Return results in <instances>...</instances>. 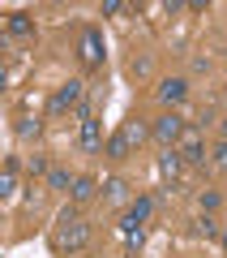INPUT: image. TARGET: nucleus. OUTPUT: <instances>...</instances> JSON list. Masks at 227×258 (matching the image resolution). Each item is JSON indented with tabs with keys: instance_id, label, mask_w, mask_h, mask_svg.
<instances>
[{
	"instance_id": "f257e3e1",
	"label": "nucleus",
	"mask_w": 227,
	"mask_h": 258,
	"mask_svg": "<svg viewBox=\"0 0 227 258\" xmlns=\"http://www.w3.org/2000/svg\"><path fill=\"white\" fill-rule=\"evenodd\" d=\"M52 245L60 249V254H77V249H86V245H90V224H86L77 211H64L60 220H56Z\"/></svg>"
},
{
	"instance_id": "f03ea898",
	"label": "nucleus",
	"mask_w": 227,
	"mask_h": 258,
	"mask_svg": "<svg viewBox=\"0 0 227 258\" xmlns=\"http://www.w3.org/2000/svg\"><path fill=\"white\" fill-rule=\"evenodd\" d=\"M184 129H189V125H184V116H176V112H167V116H159L155 125H150V134H155V138L163 142V147H176V142L184 138Z\"/></svg>"
},
{
	"instance_id": "7ed1b4c3",
	"label": "nucleus",
	"mask_w": 227,
	"mask_h": 258,
	"mask_svg": "<svg viewBox=\"0 0 227 258\" xmlns=\"http://www.w3.org/2000/svg\"><path fill=\"white\" fill-rule=\"evenodd\" d=\"M82 64L86 69H99L103 64V35L99 30H86L82 35Z\"/></svg>"
},
{
	"instance_id": "20e7f679",
	"label": "nucleus",
	"mask_w": 227,
	"mask_h": 258,
	"mask_svg": "<svg viewBox=\"0 0 227 258\" xmlns=\"http://www.w3.org/2000/svg\"><path fill=\"white\" fill-rule=\"evenodd\" d=\"M184 155V164H201L206 159V142H201V134L197 129H184V138H180V147H176Z\"/></svg>"
},
{
	"instance_id": "39448f33",
	"label": "nucleus",
	"mask_w": 227,
	"mask_h": 258,
	"mask_svg": "<svg viewBox=\"0 0 227 258\" xmlns=\"http://www.w3.org/2000/svg\"><path fill=\"white\" fill-rule=\"evenodd\" d=\"M103 147V134H99V120H94V112L90 108H82V151H99Z\"/></svg>"
},
{
	"instance_id": "423d86ee",
	"label": "nucleus",
	"mask_w": 227,
	"mask_h": 258,
	"mask_svg": "<svg viewBox=\"0 0 227 258\" xmlns=\"http://www.w3.org/2000/svg\"><path fill=\"white\" fill-rule=\"evenodd\" d=\"M77 99H82V82H64L60 91L52 95V112H64V108H73Z\"/></svg>"
},
{
	"instance_id": "0eeeda50",
	"label": "nucleus",
	"mask_w": 227,
	"mask_h": 258,
	"mask_svg": "<svg viewBox=\"0 0 227 258\" xmlns=\"http://www.w3.org/2000/svg\"><path fill=\"white\" fill-rule=\"evenodd\" d=\"M184 95H189V82H184V78H167V82H159V99H163V103H180Z\"/></svg>"
},
{
	"instance_id": "6e6552de",
	"label": "nucleus",
	"mask_w": 227,
	"mask_h": 258,
	"mask_svg": "<svg viewBox=\"0 0 227 258\" xmlns=\"http://www.w3.org/2000/svg\"><path fill=\"white\" fill-rule=\"evenodd\" d=\"M103 151H107V159H129V155H133V142H129L125 129H116V134L107 138V147H103Z\"/></svg>"
},
{
	"instance_id": "1a4fd4ad",
	"label": "nucleus",
	"mask_w": 227,
	"mask_h": 258,
	"mask_svg": "<svg viewBox=\"0 0 227 258\" xmlns=\"http://www.w3.org/2000/svg\"><path fill=\"white\" fill-rule=\"evenodd\" d=\"M142 237H146V232H142V220L125 215V220H120V241H125L129 249H137V245H142Z\"/></svg>"
},
{
	"instance_id": "9d476101",
	"label": "nucleus",
	"mask_w": 227,
	"mask_h": 258,
	"mask_svg": "<svg viewBox=\"0 0 227 258\" xmlns=\"http://www.w3.org/2000/svg\"><path fill=\"white\" fill-rule=\"evenodd\" d=\"M73 203H90L94 194H99V181H94V176H73Z\"/></svg>"
},
{
	"instance_id": "9b49d317",
	"label": "nucleus",
	"mask_w": 227,
	"mask_h": 258,
	"mask_svg": "<svg viewBox=\"0 0 227 258\" xmlns=\"http://www.w3.org/2000/svg\"><path fill=\"white\" fill-rule=\"evenodd\" d=\"M180 168H184V155H180L176 147H167V151H163V159H159V172L176 181V176H180Z\"/></svg>"
},
{
	"instance_id": "f8f14e48",
	"label": "nucleus",
	"mask_w": 227,
	"mask_h": 258,
	"mask_svg": "<svg viewBox=\"0 0 227 258\" xmlns=\"http://www.w3.org/2000/svg\"><path fill=\"white\" fill-rule=\"evenodd\" d=\"M120 129L129 134V142H133V147H142L146 138H155V134H150V125H142V120H125Z\"/></svg>"
},
{
	"instance_id": "ddd939ff",
	"label": "nucleus",
	"mask_w": 227,
	"mask_h": 258,
	"mask_svg": "<svg viewBox=\"0 0 227 258\" xmlns=\"http://www.w3.org/2000/svg\"><path fill=\"white\" fill-rule=\"evenodd\" d=\"M9 35H18V39H30V35H35V22H30L26 13H13V18H9Z\"/></svg>"
},
{
	"instance_id": "4468645a",
	"label": "nucleus",
	"mask_w": 227,
	"mask_h": 258,
	"mask_svg": "<svg viewBox=\"0 0 227 258\" xmlns=\"http://www.w3.org/2000/svg\"><path fill=\"white\" fill-rule=\"evenodd\" d=\"M47 181H52V189H73V181H69V172H64V168H52V172H47Z\"/></svg>"
},
{
	"instance_id": "2eb2a0df",
	"label": "nucleus",
	"mask_w": 227,
	"mask_h": 258,
	"mask_svg": "<svg viewBox=\"0 0 227 258\" xmlns=\"http://www.w3.org/2000/svg\"><path fill=\"white\" fill-rule=\"evenodd\" d=\"M150 211H155V203H150V198H137V203L129 207V215H133V220H146Z\"/></svg>"
},
{
	"instance_id": "dca6fc26",
	"label": "nucleus",
	"mask_w": 227,
	"mask_h": 258,
	"mask_svg": "<svg viewBox=\"0 0 227 258\" xmlns=\"http://www.w3.org/2000/svg\"><path fill=\"white\" fill-rule=\"evenodd\" d=\"M103 189H107V198H125V189H129V185L120 181V176H111V181L103 185Z\"/></svg>"
},
{
	"instance_id": "f3484780",
	"label": "nucleus",
	"mask_w": 227,
	"mask_h": 258,
	"mask_svg": "<svg viewBox=\"0 0 227 258\" xmlns=\"http://www.w3.org/2000/svg\"><path fill=\"white\" fill-rule=\"evenodd\" d=\"M125 9H129L125 0H107V5H103V13H107V18H120V13H125Z\"/></svg>"
},
{
	"instance_id": "a211bd4d",
	"label": "nucleus",
	"mask_w": 227,
	"mask_h": 258,
	"mask_svg": "<svg viewBox=\"0 0 227 258\" xmlns=\"http://www.w3.org/2000/svg\"><path fill=\"white\" fill-rule=\"evenodd\" d=\"M214 164H218V168H227V138L214 147Z\"/></svg>"
},
{
	"instance_id": "6ab92c4d",
	"label": "nucleus",
	"mask_w": 227,
	"mask_h": 258,
	"mask_svg": "<svg viewBox=\"0 0 227 258\" xmlns=\"http://www.w3.org/2000/svg\"><path fill=\"white\" fill-rule=\"evenodd\" d=\"M39 172H47V159H43V155L30 159V176H39Z\"/></svg>"
},
{
	"instance_id": "aec40b11",
	"label": "nucleus",
	"mask_w": 227,
	"mask_h": 258,
	"mask_svg": "<svg viewBox=\"0 0 227 258\" xmlns=\"http://www.w3.org/2000/svg\"><path fill=\"white\" fill-rule=\"evenodd\" d=\"M0 194H13V168H9L5 176H0Z\"/></svg>"
},
{
	"instance_id": "412c9836",
	"label": "nucleus",
	"mask_w": 227,
	"mask_h": 258,
	"mask_svg": "<svg viewBox=\"0 0 227 258\" xmlns=\"http://www.w3.org/2000/svg\"><path fill=\"white\" fill-rule=\"evenodd\" d=\"M223 245H227V232H223Z\"/></svg>"
},
{
	"instance_id": "4be33fe9",
	"label": "nucleus",
	"mask_w": 227,
	"mask_h": 258,
	"mask_svg": "<svg viewBox=\"0 0 227 258\" xmlns=\"http://www.w3.org/2000/svg\"><path fill=\"white\" fill-rule=\"evenodd\" d=\"M223 129H227V120H223Z\"/></svg>"
}]
</instances>
